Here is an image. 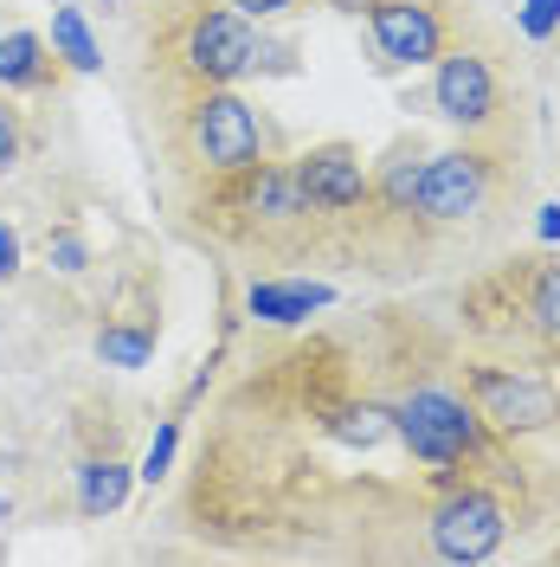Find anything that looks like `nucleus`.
<instances>
[{
    "label": "nucleus",
    "mask_w": 560,
    "mask_h": 567,
    "mask_svg": "<svg viewBox=\"0 0 560 567\" xmlns=\"http://www.w3.org/2000/svg\"><path fill=\"white\" fill-rule=\"evenodd\" d=\"M393 432H400V445L413 452L419 464H464L484 452V439H490V425L477 413V400H457L445 388H413L393 413Z\"/></svg>",
    "instance_id": "f257e3e1"
},
{
    "label": "nucleus",
    "mask_w": 560,
    "mask_h": 567,
    "mask_svg": "<svg viewBox=\"0 0 560 567\" xmlns=\"http://www.w3.org/2000/svg\"><path fill=\"white\" fill-rule=\"evenodd\" d=\"M187 148L212 175H246L265 162V123L232 84H207V97L187 110Z\"/></svg>",
    "instance_id": "f03ea898"
},
{
    "label": "nucleus",
    "mask_w": 560,
    "mask_h": 567,
    "mask_svg": "<svg viewBox=\"0 0 560 567\" xmlns=\"http://www.w3.org/2000/svg\"><path fill=\"white\" fill-rule=\"evenodd\" d=\"M484 200H490V155H477V148L425 155L419 194H413V213L425 226H457V219L484 213Z\"/></svg>",
    "instance_id": "7ed1b4c3"
},
{
    "label": "nucleus",
    "mask_w": 560,
    "mask_h": 567,
    "mask_svg": "<svg viewBox=\"0 0 560 567\" xmlns=\"http://www.w3.org/2000/svg\"><path fill=\"white\" fill-rule=\"evenodd\" d=\"M367 33L381 45V59L393 71L438 65L445 52V7L438 0H374L367 7Z\"/></svg>",
    "instance_id": "20e7f679"
},
{
    "label": "nucleus",
    "mask_w": 560,
    "mask_h": 567,
    "mask_svg": "<svg viewBox=\"0 0 560 567\" xmlns=\"http://www.w3.org/2000/svg\"><path fill=\"white\" fill-rule=\"evenodd\" d=\"M425 529H432V548L445 561H490L502 548V535H509V516H502V503L490 491H457L432 509Z\"/></svg>",
    "instance_id": "39448f33"
},
{
    "label": "nucleus",
    "mask_w": 560,
    "mask_h": 567,
    "mask_svg": "<svg viewBox=\"0 0 560 567\" xmlns=\"http://www.w3.org/2000/svg\"><path fill=\"white\" fill-rule=\"evenodd\" d=\"M258 65V33L239 7H212L187 27V71L200 84H239Z\"/></svg>",
    "instance_id": "423d86ee"
},
{
    "label": "nucleus",
    "mask_w": 560,
    "mask_h": 567,
    "mask_svg": "<svg viewBox=\"0 0 560 567\" xmlns=\"http://www.w3.org/2000/svg\"><path fill=\"white\" fill-rule=\"evenodd\" d=\"M432 110L457 123V130H484L496 110H502V84L484 52H438L432 71Z\"/></svg>",
    "instance_id": "0eeeda50"
},
{
    "label": "nucleus",
    "mask_w": 560,
    "mask_h": 567,
    "mask_svg": "<svg viewBox=\"0 0 560 567\" xmlns=\"http://www.w3.org/2000/svg\"><path fill=\"white\" fill-rule=\"evenodd\" d=\"M477 413L496 432H541L560 420V393L535 374H502V368H477Z\"/></svg>",
    "instance_id": "6e6552de"
},
{
    "label": "nucleus",
    "mask_w": 560,
    "mask_h": 567,
    "mask_svg": "<svg viewBox=\"0 0 560 567\" xmlns=\"http://www.w3.org/2000/svg\"><path fill=\"white\" fill-rule=\"evenodd\" d=\"M290 168H297L315 213H354V207H367V194H374V181L361 168V148H349V142H315Z\"/></svg>",
    "instance_id": "1a4fd4ad"
},
{
    "label": "nucleus",
    "mask_w": 560,
    "mask_h": 567,
    "mask_svg": "<svg viewBox=\"0 0 560 567\" xmlns=\"http://www.w3.org/2000/svg\"><path fill=\"white\" fill-rule=\"evenodd\" d=\"M246 213L251 219H265V226H297L310 207V194H303V181H297V168H283V162H258V168H246Z\"/></svg>",
    "instance_id": "9d476101"
},
{
    "label": "nucleus",
    "mask_w": 560,
    "mask_h": 567,
    "mask_svg": "<svg viewBox=\"0 0 560 567\" xmlns=\"http://www.w3.org/2000/svg\"><path fill=\"white\" fill-rule=\"evenodd\" d=\"M329 303H335V290L329 284H310V278H265L246 290V310L258 322H310Z\"/></svg>",
    "instance_id": "9b49d317"
},
{
    "label": "nucleus",
    "mask_w": 560,
    "mask_h": 567,
    "mask_svg": "<svg viewBox=\"0 0 560 567\" xmlns=\"http://www.w3.org/2000/svg\"><path fill=\"white\" fill-rule=\"evenodd\" d=\"M52 84V45L27 27L0 33V91H45Z\"/></svg>",
    "instance_id": "f8f14e48"
},
{
    "label": "nucleus",
    "mask_w": 560,
    "mask_h": 567,
    "mask_svg": "<svg viewBox=\"0 0 560 567\" xmlns=\"http://www.w3.org/2000/svg\"><path fill=\"white\" fill-rule=\"evenodd\" d=\"M129 484H136V471L116 464V458L77 464V509H84V516H116V509L129 503Z\"/></svg>",
    "instance_id": "ddd939ff"
},
{
    "label": "nucleus",
    "mask_w": 560,
    "mask_h": 567,
    "mask_svg": "<svg viewBox=\"0 0 560 567\" xmlns=\"http://www.w3.org/2000/svg\"><path fill=\"white\" fill-rule=\"evenodd\" d=\"M52 59H65L71 71H104V45L91 33V20H84V7H65V0H52Z\"/></svg>",
    "instance_id": "4468645a"
},
{
    "label": "nucleus",
    "mask_w": 560,
    "mask_h": 567,
    "mask_svg": "<svg viewBox=\"0 0 560 567\" xmlns=\"http://www.w3.org/2000/svg\"><path fill=\"white\" fill-rule=\"evenodd\" d=\"M419 168H425V155L400 148L393 162H381V175H374V194H367V200H381V213H413V194H419Z\"/></svg>",
    "instance_id": "2eb2a0df"
},
{
    "label": "nucleus",
    "mask_w": 560,
    "mask_h": 567,
    "mask_svg": "<svg viewBox=\"0 0 560 567\" xmlns=\"http://www.w3.org/2000/svg\"><path fill=\"white\" fill-rule=\"evenodd\" d=\"M97 354L110 368H148L155 361V322H110L97 336Z\"/></svg>",
    "instance_id": "dca6fc26"
},
{
    "label": "nucleus",
    "mask_w": 560,
    "mask_h": 567,
    "mask_svg": "<svg viewBox=\"0 0 560 567\" xmlns=\"http://www.w3.org/2000/svg\"><path fill=\"white\" fill-rule=\"evenodd\" d=\"M528 317H535V329H541V336H554V342H560V265L535 271V290H528Z\"/></svg>",
    "instance_id": "f3484780"
},
{
    "label": "nucleus",
    "mask_w": 560,
    "mask_h": 567,
    "mask_svg": "<svg viewBox=\"0 0 560 567\" xmlns=\"http://www.w3.org/2000/svg\"><path fill=\"white\" fill-rule=\"evenodd\" d=\"M175 445H180V420H162V425H155V439H148V452H142V471H136V477L162 484V477L175 471Z\"/></svg>",
    "instance_id": "a211bd4d"
},
{
    "label": "nucleus",
    "mask_w": 560,
    "mask_h": 567,
    "mask_svg": "<svg viewBox=\"0 0 560 567\" xmlns=\"http://www.w3.org/2000/svg\"><path fill=\"white\" fill-rule=\"evenodd\" d=\"M45 258H52V271H65V278H77V271H91V246H84V239H77V233H52V239H45Z\"/></svg>",
    "instance_id": "6ab92c4d"
},
{
    "label": "nucleus",
    "mask_w": 560,
    "mask_h": 567,
    "mask_svg": "<svg viewBox=\"0 0 560 567\" xmlns=\"http://www.w3.org/2000/svg\"><path fill=\"white\" fill-rule=\"evenodd\" d=\"M516 27H522V39H554L560 33V0H522V13H516Z\"/></svg>",
    "instance_id": "aec40b11"
},
{
    "label": "nucleus",
    "mask_w": 560,
    "mask_h": 567,
    "mask_svg": "<svg viewBox=\"0 0 560 567\" xmlns=\"http://www.w3.org/2000/svg\"><path fill=\"white\" fill-rule=\"evenodd\" d=\"M20 162V110L7 104V91H0V175Z\"/></svg>",
    "instance_id": "412c9836"
},
{
    "label": "nucleus",
    "mask_w": 560,
    "mask_h": 567,
    "mask_svg": "<svg viewBox=\"0 0 560 567\" xmlns=\"http://www.w3.org/2000/svg\"><path fill=\"white\" fill-rule=\"evenodd\" d=\"M20 278V233L13 226H0V284Z\"/></svg>",
    "instance_id": "4be33fe9"
},
{
    "label": "nucleus",
    "mask_w": 560,
    "mask_h": 567,
    "mask_svg": "<svg viewBox=\"0 0 560 567\" xmlns=\"http://www.w3.org/2000/svg\"><path fill=\"white\" fill-rule=\"evenodd\" d=\"M226 7H239L246 20H278V13H290L297 0H226Z\"/></svg>",
    "instance_id": "5701e85b"
},
{
    "label": "nucleus",
    "mask_w": 560,
    "mask_h": 567,
    "mask_svg": "<svg viewBox=\"0 0 560 567\" xmlns=\"http://www.w3.org/2000/svg\"><path fill=\"white\" fill-rule=\"evenodd\" d=\"M535 233H541L548 246H560V207H554V200H548V207L535 213Z\"/></svg>",
    "instance_id": "b1692460"
},
{
    "label": "nucleus",
    "mask_w": 560,
    "mask_h": 567,
    "mask_svg": "<svg viewBox=\"0 0 560 567\" xmlns=\"http://www.w3.org/2000/svg\"><path fill=\"white\" fill-rule=\"evenodd\" d=\"M329 7H335V13H367L374 0H329Z\"/></svg>",
    "instance_id": "393cba45"
}]
</instances>
